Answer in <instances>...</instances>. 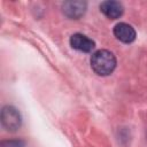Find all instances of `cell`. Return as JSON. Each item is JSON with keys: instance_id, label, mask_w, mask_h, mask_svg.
Here are the masks:
<instances>
[{"instance_id": "2", "label": "cell", "mask_w": 147, "mask_h": 147, "mask_svg": "<svg viewBox=\"0 0 147 147\" xmlns=\"http://www.w3.org/2000/svg\"><path fill=\"white\" fill-rule=\"evenodd\" d=\"M0 119H1V124H2L3 129H6L9 132L17 131L22 125L21 114L13 106H5L1 109Z\"/></svg>"}, {"instance_id": "7", "label": "cell", "mask_w": 147, "mask_h": 147, "mask_svg": "<svg viewBox=\"0 0 147 147\" xmlns=\"http://www.w3.org/2000/svg\"><path fill=\"white\" fill-rule=\"evenodd\" d=\"M0 147H25V142L23 140L11 139V140H3L0 144Z\"/></svg>"}, {"instance_id": "3", "label": "cell", "mask_w": 147, "mask_h": 147, "mask_svg": "<svg viewBox=\"0 0 147 147\" xmlns=\"http://www.w3.org/2000/svg\"><path fill=\"white\" fill-rule=\"evenodd\" d=\"M87 3L85 1H65L62 3L63 14L72 20H78L86 11Z\"/></svg>"}, {"instance_id": "5", "label": "cell", "mask_w": 147, "mask_h": 147, "mask_svg": "<svg viewBox=\"0 0 147 147\" xmlns=\"http://www.w3.org/2000/svg\"><path fill=\"white\" fill-rule=\"evenodd\" d=\"M69 42H70V46L74 49L83 52V53H90L95 47V42L91 38L86 37L83 33H75V34H72L70 37Z\"/></svg>"}, {"instance_id": "1", "label": "cell", "mask_w": 147, "mask_h": 147, "mask_svg": "<svg viewBox=\"0 0 147 147\" xmlns=\"http://www.w3.org/2000/svg\"><path fill=\"white\" fill-rule=\"evenodd\" d=\"M91 68L98 76H108L116 68V57L110 51L99 49L91 56Z\"/></svg>"}, {"instance_id": "6", "label": "cell", "mask_w": 147, "mask_h": 147, "mask_svg": "<svg viewBox=\"0 0 147 147\" xmlns=\"http://www.w3.org/2000/svg\"><path fill=\"white\" fill-rule=\"evenodd\" d=\"M100 10L106 17H108L110 20H116L123 15L124 7L118 1L106 0V1H102L100 3Z\"/></svg>"}, {"instance_id": "4", "label": "cell", "mask_w": 147, "mask_h": 147, "mask_svg": "<svg viewBox=\"0 0 147 147\" xmlns=\"http://www.w3.org/2000/svg\"><path fill=\"white\" fill-rule=\"evenodd\" d=\"M114 36L116 37V39H118L119 41L124 42V44H130L132 41H134L136 39V30L133 29L132 25L124 23V22H119L114 26Z\"/></svg>"}]
</instances>
